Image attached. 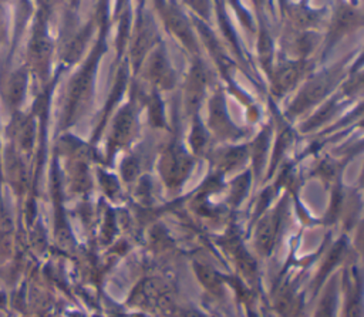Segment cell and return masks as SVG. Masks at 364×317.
Masks as SVG:
<instances>
[{
	"label": "cell",
	"mask_w": 364,
	"mask_h": 317,
	"mask_svg": "<svg viewBox=\"0 0 364 317\" xmlns=\"http://www.w3.org/2000/svg\"><path fill=\"white\" fill-rule=\"evenodd\" d=\"M303 68H304V63L300 60L287 63L284 64V67H280L273 78L276 90L284 91L289 87H291L301 77Z\"/></svg>",
	"instance_id": "cell-1"
}]
</instances>
